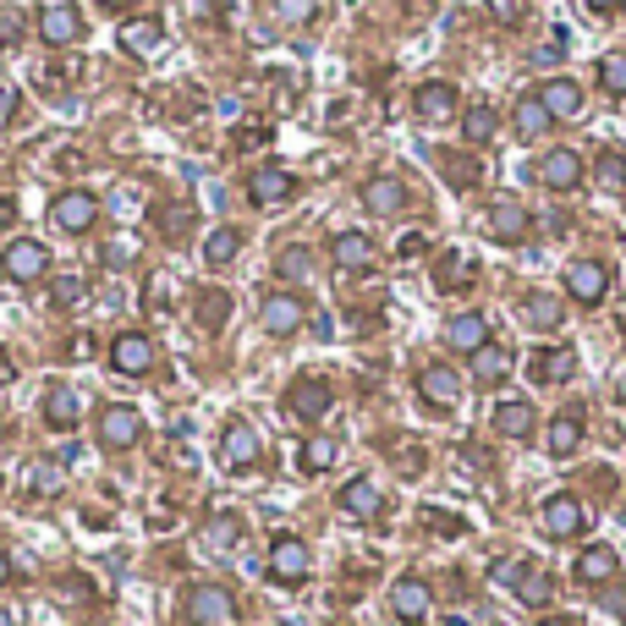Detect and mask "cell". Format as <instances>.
I'll return each instance as SVG.
<instances>
[{
    "mask_svg": "<svg viewBox=\"0 0 626 626\" xmlns=\"http://www.w3.org/2000/svg\"><path fill=\"white\" fill-rule=\"evenodd\" d=\"M0 276L17 281V286H39L50 276V247L39 237H17L7 253H0Z\"/></svg>",
    "mask_w": 626,
    "mask_h": 626,
    "instance_id": "obj_1",
    "label": "cell"
},
{
    "mask_svg": "<svg viewBox=\"0 0 626 626\" xmlns=\"http://www.w3.org/2000/svg\"><path fill=\"white\" fill-rule=\"evenodd\" d=\"M182 610H188V621H193V626H231V621H237V599H231L226 588H215V583L188 588Z\"/></svg>",
    "mask_w": 626,
    "mask_h": 626,
    "instance_id": "obj_2",
    "label": "cell"
},
{
    "mask_svg": "<svg viewBox=\"0 0 626 626\" xmlns=\"http://www.w3.org/2000/svg\"><path fill=\"white\" fill-rule=\"evenodd\" d=\"M566 297L583 303V308H599L610 297V264L599 258H577L572 270H566Z\"/></svg>",
    "mask_w": 626,
    "mask_h": 626,
    "instance_id": "obj_3",
    "label": "cell"
},
{
    "mask_svg": "<svg viewBox=\"0 0 626 626\" xmlns=\"http://www.w3.org/2000/svg\"><path fill=\"white\" fill-rule=\"evenodd\" d=\"M539 527H545V539H577L588 527V506L577 495H550L539 511Z\"/></svg>",
    "mask_w": 626,
    "mask_h": 626,
    "instance_id": "obj_4",
    "label": "cell"
},
{
    "mask_svg": "<svg viewBox=\"0 0 626 626\" xmlns=\"http://www.w3.org/2000/svg\"><path fill=\"white\" fill-rule=\"evenodd\" d=\"M50 220L61 226V231H72V237H82V231H94V220H100V199L94 193H61L55 204H50Z\"/></svg>",
    "mask_w": 626,
    "mask_h": 626,
    "instance_id": "obj_5",
    "label": "cell"
},
{
    "mask_svg": "<svg viewBox=\"0 0 626 626\" xmlns=\"http://www.w3.org/2000/svg\"><path fill=\"white\" fill-rule=\"evenodd\" d=\"M533 170H539V182H545L550 193H572V188L583 182V170H588V165H583V154H577V149H550V154H545L539 165H533Z\"/></svg>",
    "mask_w": 626,
    "mask_h": 626,
    "instance_id": "obj_6",
    "label": "cell"
},
{
    "mask_svg": "<svg viewBox=\"0 0 626 626\" xmlns=\"http://www.w3.org/2000/svg\"><path fill=\"white\" fill-rule=\"evenodd\" d=\"M111 369L116 374H149L154 369V341L143 330H122L111 341Z\"/></svg>",
    "mask_w": 626,
    "mask_h": 626,
    "instance_id": "obj_7",
    "label": "cell"
},
{
    "mask_svg": "<svg viewBox=\"0 0 626 626\" xmlns=\"http://www.w3.org/2000/svg\"><path fill=\"white\" fill-rule=\"evenodd\" d=\"M258 319H264V330H270V335H292V330H303L308 303L297 292H270V297H264V308H258Z\"/></svg>",
    "mask_w": 626,
    "mask_h": 626,
    "instance_id": "obj_8",
    "label": "cell"
},
{
    "mask_svg": "<svg viewBox=\"0 0 626 626\" xmlns=\"http://www.w3.org/2000/svg\"><path fill=\"white\" fill-rule=\"evenodd\" d=\"M391 610H396V621H407V626L429 621V610H434L429 583H423V577H396V583H391Z\"/></svg>",
    "mask_w": 626,
    "mask_h": 626,
    "instance_id": "obj_9",
    "label": "cell"
},
{
    "mask_svg": "<svg viewBox=\"0 0 626 626\" xmlns=\"http://www.w3.org/2000/svg\"><path fill=\"white\" fill-rule=\"evenodd\" d=\"M308 566H314V561H308V545L292 539V533H281V539L270 545V577H276V583H303Z\"/></svg>",
    "mask_w": 626,
    "mask_h": 626,
    "instance_id": "obj_10",
    "label": "cell"
},
{
    "mask_svg": "<svg viewBox=\"0 0 626 626\" xmlns=\"http://www.w3.org/2000/svg\"><path fill=\"white\" fill-rule=\"evenodd\" d=\"M418 391H423L429 407H457V401H462V374H457L451 363H429V369L418 374Z\"/></svg>",
    "mask_w": 626,
    "mask_h": 626,
    "instance_id": "obj_11",
    "label": "cell"
},
{
    "mask_svg": "<svg viewBox=\"0 0 626 626\" xmlns=\"http://www.w3.org/2000/svg\"><path fill=\"white\" fill-rule=\"evenodd\" d=\"M258 457H264V439H258V429L231 423V429H226V439H220V462H226L231 473H242V468H253Z\"/></svg>",
    "mask_w": 626,
    "mask_h": 626,
    "instance_id": "obj_12",
    "label": "cell"
},
{
    "mask_svg": "<svg viewBox=\"0 0 626 626\" xmlns=\"http://www.w3.org/2000/svg\"><path fill=\"white\" fill-rule=\"evenodd\" d=\"M292 193H297V176H292V170H281V165L253 170V182H247V199H253V204H264V209H270V204H286Z\"/></svg>",
    "mask_w": 626,
    "mask_h": 626,
    "instance_id": "obj_13",
    "label": "cell"
},
{
    "mask_svg": "<svg viewBox=\"0 0 626 626\" xmlns=\"http://www.w3.org/2000/svg\"><path fill=\"white\" fill-rule=\"evenodd\" d=\"M39 39L55 44V50L77 44V39H82V12H77V7H50V12H39Z\"/></svg>",
    "mask_w": 626,
    "mask_h": 626,
    "instance_id": "obj_14",
    "label": "cell"
},
{
    "mask_svg": "<svg viewBox=\"0 0 626 626\" xmlns=\"http://www.w3.org/2000/svg\"><path fill=\"white\" fill-rule=\"evenodd\" d=\"M286 407H292L303 423H319V418L335 407V391H330L324 380H297V385H292V396H286Z\"/></svg>",
    "mask_w": 626,
    "mask_h": 626,
    "instance_id": "obj_15",
    "label": "cell"
},
{
    "mask_svg": "<svg viewBox=\"0 0 626 626\" xmlns=\"http://www.w3.org/2000/svg\"><path fill=\"white\" fill-rule=\"evenodd\" d=\"M138 434H143V418H138L132 407H105V412H100V439L111 445V451L138 445Z\"/></svg>",
    "mask_w": 626,
    "mask_h": 626,
    "instance_id": "obj_16",
    "label": "cell"
},
{
    "mask_svg": "<svg viewBox=\"0 0 626 626\" xmlns=\"http://www.w3.org/2000/svg\"><path fill=\"white\" fill-rule=\"evenodd\" d=\"M363 209L369 215H401L407 209V188L396 182V176H369V182H363Z\"/></svg>",
    "mask_w": 626,
    "mask_h": 626,
    "instance_id": "obj_17",
    "label": "cell"
},
{
    "mask_svg": "<svg viewBox=\"0 0 626 626\" xmlns=\"http://www.w3.org/2000/svg\"><path fill=\"white\" fill-rule=\"evenodd\" d=\"M527 226H533V215H527L516 199L489 204V237H495V242H522V237H527Z\"/></svg>",
    "mask_w": 626,
    "mask_h": 626,
    "instance_id": "obj_18",
    "label": "cell"
},
{
    "mask_svg": "<svg viewBox=\"0 0 626 626\" xmlns=\"http://www.w3.org/2000/svg\"><path fill=\"white\" fill-rule=\"evenodd\" d=\"M412 111L423 122H451L457 116V88L451 82H423L418 94H412Z\"/></svg>",
    "mask_w": 626,
    "mask_h": 626,
    "instance_id": "obj_19",
    "label": "cell"
},
{
    "mask_svg": "<svg viewBox=\"0 0 626 626\" xmlns=\"http://www.w3.org/2000/svg\"><path fill=\"white\" fill-rule=\"evenodd\" d=\"M330 258L341 264V270H374V242L363 237V231H341L335 242H330Z\"/></svg>",
    "mask_w": 626,
    "mask_h": 626,
    "instance_id": "obj_20",
    "label": "cell"
},
{
    "mask_svg": "<svg viewBox=\"0 0 626 626\" xmlns=\"http://www.w3.org/2000/svg\"><path fill=\"white\" fill-rule=\"evenodd\" d=\"M577 374V352L572 346H545L539 357H533V380L539 385H566Z\"/></svg>",
    "mask_w": 626,
    "mask_h": 626,
    "instance_id": "obj_21",
    "label": "cell"
},
{
    "mask_svg": "<svg viewBox=\"0 0 626 626\" xmlns=\"http://www.w3.org/2000/svg\"><path fill=\"white\" fill-rule=\"evenodd\" d=\"M545 445H550V457L566 462L577 445H583V412H577V407H572V412H555L550 429H545Z\"/></svg>",
    "mask_w": 626,
    "mask_h": 626,
    "instance_id": "obj_22",
    "label": "cell"
},
{
    "mask_svg": "<svg viewBox=\"0 0 626 626\" xmlns=\"http://www.w3.org/2000/svg\"><path fill=\"white\" fill-rule=\"evenodd\" d=\"M489 423H495V434H506V439H533V429H539V412H533L527 401H500Z\"/></svg>",
    "mask_w": 626,
    "mask_h": 626,
    "instance_id": "obj_23",
    "label": "cell"
},
{
    "mask_svg": "<svg viewBox=\"0 0 626 626\" xmlns=\"http://www.w3.org/2000/svg\"><path fill=\"white\" fill-rule=\"evenodd\" d=\"M341 511H346V516H357V522H369V516H380V511H385V495H380L369 478H352V484L341 489Z\"/></svg>",
    "mask_w": 626,
    "mask_h": 626,
    "instance_id": "obj_24",
    "label": "cell"
},
{
    "mask_svg": "<svg viewBox=\"0 0 626 626\" xmlns=\"http://www.w3.org/2000/svg\"><path fill=\"white\" fill-rule=\"evenodd\" d=\"M511 593H516L527 610H545V604H550V593H555V583H550V572H545V566H527V561H522V572H516Z\"/></svg>",
    "mask_w": 626,
    "mask_h": 626,
    "instance_id": "obj_25",
    "label": "cell"
},
{
    "mask_svg": "<svg viewBox=\"0 0 626 626\" xmlns=\"http://www.w3.org/2000/svg\"><path fill=\"white\" fill-rule=\"evenodd\" d=\"M159 44H165V28L154 23V17H138V23H122V50L127 55H159Z\"/></svg>",
    "mask_w": 626,
    "mask_h": 626,
    "instance_id": "obj_26",
    "label": "cell"
},
{
    "mask_svg": "<svg viewBox=\"0 0 626 626\" xmlns=\"http://www.w3.org/2000/svg\"><path fill=\"white\" fill-rule=\"evenodd\" d=\"M615 566H621V561H615L610 545H588V550L577 555V583H583V588H599V583L615 577Z\"/></svg>",
    "mask_w": 626,
    "mask_h": 626,
    "instance_id": "obj_27",
    "label": "cell"
},
{
    "mask_svg": "<svg viewBox=\"0 0 626 626\" xmlns=\"http://www.w3.org/2000/svg\"><path fill=\"white\" fill-rule=\"evenodd\" d=\"M539 100H545V111L561 122V116H577V111H583V88H577L572 77H550V82L539 88Z\"/></svg>",
    "mask_w": 626,
    "mask_h": 626,
    "instance_id": "obj_28",
    "label": "cell"
},
{
    "mask_svg": "<svg viewBox=\"0 0 626 626\" xmlns=\"http://www.w3.org/2000/svg\"><path fill=\"white\" fill-rule=\"evenodd\" d=\"M445 341H451L457 352H468V357H473L478 346H489V319H484V314H457V319H451V330H445Z\"/></svg>",
    "mask_w": 626,
    "mask_h": 626,
    "instance_id": "obj_29",
    "label": "cell"
},
{
    "mask_svg": "<svg viewBox=\"0 0 626 626\" xmlns=\"http://www.w3.org/2000/svg\"><path fill=\"white\" fill-rule=\"evenodd\" d=\"M434 281H439V292L473 286V281H478V264H473L468 253H439V264H434Z\"/></svg>",
    "mask_w": 626,
    "mask_h": 626,
    "instance_id": "obj_30",
    "label": "cell"
},
{
    "mask_svg": "<svg viewBox=\"0 0 626 626\" xmlns=\"http://www.w3.org/2000/svg\"><path fill=\"white\" fill-rule=\"evenodd\" d=\"M522 319H527L533 330H561L566 308H561V297H550V292H533V297H522Z\"/></svg>",
    "mask_w": 626,
    "mask_h": 626,
    "instance_id": "obj_31",
    "label": "cell"
},
{
    "mask_svg": "<svg viewBox=\"0 0 626 626\" xmlns=\"http://www.w3.org/2000/svg\"><path fill=\"white\" fill-rule=\"evenodd\" d=\"M506 374H511V352H506V346L489 341V346L473 352V380H478V385H500Z\"/></svg>",
    "mask_w": 626,
    "mask_h": 626,
    "instance_id": "obj_32",
    "label": "cell"
},
{
    "mask_svg": "<svg viewBox=\"0 0 626 626\" xmlns=\"http://www.w3.org/2000/svg\"><path fill=\"white\" fill-rule=\"evenodd\" d=\"M77 418H82V396L66 391V385H55V391L44 396V423H50V429H72Z\"/></svg>",
    "mask_w": 626,
    "mask_h": 626,
    "instance_id": "obj_33",
    "label": "cell"
},
{
    "mask_svg": "<svg viewBox=\"0 0 626 626\" xmlns=\"http://www.w3.org/2000/svg\"><path fill=\"white\" fill-rule=\"evenodd\" d=\"M550 122H555V116L545 111V100H539V94H527V100H516V111H511V127H516L522 138H539V132H545Z\"/></svg>",
    "mask_w": 626,
    "mask_h": 626,
    "instance_id": "obj_34",
    "label": "cell"
},
{
    "mask_svg": "<svg viewBox=\"0 0 626 626\" xmlns=\"http://www.w3.org/2000/svg\"><path fill=\"white\" fill-rule=\"evenodd\" d=\"M297 462H303V473H324V468H335V439H330V434H314V439H303Z\"/></svg>",
    "mask_w": 626,
    "mask_h": 626,
    "instance_id": "obj_35",
    "label": "cell"
},
{
    "mask_svg": "<svg viewBox=\"0 0 626 626\" xmlns=\"http://www.w3.org/2000/svg\"><path fill=\"white\" fill-rule=\"evenodd\" d=\"M237 253H242V237H237L231 226H220V231L204 237V258H209V264H237Z\"/></svg>",
    "mask_w": 626,
    "mask_h": 626,
    "instance_id": "obj_36",
    "label": "cell"
},
{
    "mask_svg": "<svg viewBox=\"0 0 626 626\" xmlns=\"http://www.w3.org/2000/svg\"><path fill=\"white\" fill-rule=\"evenodd\" d=\"M237 533H242V522H237L231 511H220V516L204 527V550H215V555H220V550H231V545H237Z\"/></svg>",
    "mask_w": 626,
    "mask_h": 626,
    "instance_id": "obj_37",
    "label": "cell"
},
{
    "mask_svg": "<svg viewBox=\"0 0 626 626\" xmlns=\"http://www.w3.org/2000/svg\"><path fill=\"white\" fill-rule=\"evenodd\" d=\"M495 127H500V116H495L489 105H473V111L462 116V138H468V143H489Z\"/></svg>",
    "mask_w": 626,
    "mask_h": 626,
    "instance_id": "obj_38",
    "label": "cell"
},
{
    "mask_svg": "<svg viewBox=\"0 0 626 626\" xmlns=\"http://www.w3.org/2000/svg\"><path fill=\"white\" fill-rule=\"evenodd\" d=\"M226 319H231V292H204V297H199V324H204V330H220Z\"/></svg>",
    "mask_w": 626,
    "mask_h": 626,
    "instance_id": "obj_39",
    "label": "cell"
},
{
    "mask_svg": "<svg viewBox=\"0 0 626 626\" xmlns=\"http://www.w3.org/2000/svg\"><path fill=\"white\" fill-rule=\"evenodd\" d=\"M599 82L610 88V94H626V50H610L599 61Z\"/></svg>",
    "mask_w": 626,
    "mask_h": 626,
    "instance_id": "obj_40",
    "label": "cell"
},
{
    "mask_svg": "<svg viewBox=\"0 0 626 626\" xmlns=\"http://www.w3.org/2000/svg\"><path fill=\"white\" fill-rule=\"evenodd\" d=\"M276 270H281V281H308L314 258H308V247H286V253L276 258Z\"/></svg>",
    "mask_w": 626,
    "mask_h": 626,
    "instance_id": "obj_41",
    "label": "cell"
},
{
    "mask_svg": "<svg viewBox=\"0 0 626 626\" xmlns=\"http://www.w3.org/2000/svg\"><path fill=\"white\" fill-rule=\"evenodd\" d=\"M28 484H34V495H61V484H66V468H61V462H39V468L28 473Z\"/></svg>",
    "mask_w": 626,
    "mask_h": 626,
    "instance_id": "obj_42",
    "label": "cell"
},
{
    "mask_svg": "<svg viewBox=\"0 0 626 626\" xmlns=\"http://www.w3.org/2000/svg\"><path fill=\"white\" fill-rule=\"evenodd\" d=\"M593 170H599V182H604V188H626V154H621V149H604Z\"/></svg>",
    "mask_w": 626,
    "mask_h": 626,
    "instance_id": "obj_43",
    "label": "cell"
},
{
    "mask_svg": "<svg viewBox=\"0 0 626 626\" xmlns=\"http://www.w3.org/2000/svg\"><path fill=\"white\" fill-rule=\"evenodd\" d=\"M270 12L286 23V28H303L314 17V0H270Z\"/></svg>",
    "mask_w": 626,
    "mask_h": 626,
    "instance_id": "obj_44",
    "label": "cell"
},
{
    "mask_svg": "<svg viewBox=\"0 0 626 626\" xmlns=\"http://www.w3.org/2000/svg\"><path fill=\"white\" fill-rule=\"evenodd\" d=\"M445 182H451V188H478V165L473 159H445Z\"/></svg>",
    "mask_w": 626,
    "mask_h": 626,
    "instance_id": "obj_45",
    "label": "cell"
},
{
    "mask_svg": "<svg viewBox=\"0 0 626 626\" xmlns=\"http://www.w3.org/2000/svg\"><path fill=\"white\" fill-rule=\"evenodd\" d=\"M77 297H82V281H77V276H55V281H50V303H55V308H72Z\"/></svg>",
    "mask_w": 626,
    "mask_h": 626,
    "instance_id": "obj_46",
    "label": "cell"
},
{
    "mask_svg": "<svg viewBox=\"0 0 626 626\" xmlns=\"http://www.w3.org/2000/svg\"><path fill=\"white\" fill-rule=\"evenodd\" d=\"M165 297H170V276H165V270H154V276H149V286H143V303H149V308H170Z\"/></svg>",
    "mask_w": 626,
    "mask_h": 626,
    "instance_id": "obj_47",
    "label": "cell"
},
{
    "mask_svg": "<svg viewBox=\"0 0 626 626\" xmlns=\"http://www.w3.org/2000/svg\"><path fill=\"white\" fill-rule=\"evenodd\" d=\"M23 39V12H0V44H17Z\"/></svg>",
    "mask_w": 626,
    "mask_h": 626,
    "instance_id": "obj_48",
    "label": "cell"
},
{
    "mask_svg": "<svg viewBox=\"0 0 626 626\" xmlns=\"http://www.w3.org/2000/svg\"><path fill=\"white\" fill-rule=\"evenodd\" d=\"M516 572H522V561H495V572H489V577H495L500 588H511V583H516Z\"/></svg>",
    "mask_w": 626,
    "mask_h": 626,
    "instance_id": "obj_49",
    "label": "cell"
},
{
    "mask_svg": "<svg viewBox=\"0 0 626 626\" xmlns=\"http://www.w3.org/2000/svg\"><path fill=\"white\" fill-rule=\"evenodd\" d=\"M418 253H429V242L412 231V237H401V258H418Z\"/></svg>",
    "mask_w": 626,
    "mask_h": 626,
    "instance_id": "obj_50",
    "label": "cell"
},
{
    "mask_svg": "<svg viewBox=\"0 0 626 626\" xmlns=\"http://www.w3.org/2000/svg\"><path fill=\"white\" fill-rule=\"evenodd\" d=\"M429 522H434L439 533H462V522H457V516H445V511H429Z\"/></svg>",
    "mask_w": 626,
    "mask_h": 626,
    "instance_id": "obj_51",
    "label": "cell"
},
{
    "mask_svg": "<svg viewBox=\"0 0 626 626\" xmlns=\"http://www.w3.org/2000/svg\"><path fill=\"white\" fill-rule=\"evenodd\" d=\"M495 12H500L506 23H516V17H522V0H495Z\"/></svg>",
    "mask_w": 626,
    "mask_h": 626,
    "instance_id": "obj_52",
    "label": "cell"
},
{
    "mask_svg": "<svg viewBox=\"0 0 626 626\" xmlns=\"http://www.w3.org/2000/svg\"><path fill=\"white\" fill-rule=\"evenodd\" d=\"M17 111V94H12V82H0V116H12Z\"/></svg>",
    "mask_w": 626,
    "mask_h": 626,
    "instance_id": "obj_53",
    "label": "cell"
},
{
    "mask_svg": "<svg viewBox=\"0 0 626 626\" xmlns=\"http://www.w3.org/2000/svg\"><path fill=\"white\" fill-rule=\"evenodd\" d=\"M12 220H17V204H12V199H7V193H0V231H7V226H12Z\"/></svg>",
    "mask_w": 626,
    "mask_h": 626,
    "instance_id": "obj_54",
    "label": "cell"
},
{
    "mask_svg": "<svg viewBox=\"0 0 626 626\" xmlns=\"http://www.w3.org/2000/svg\"><path fill=\"white\" fill-rule=\"evenodd\" d=\"M12 577V555H7V545H0V583Z\"/></svg>",
    "mask_w": 626,
    "mask_h": 626,
    "instance_id": "obj_55",
    "label": "cell"
},
{
    "mask_svg": "<svg viewBox=\"0 0 626 626\" xmlns=\"http://www.w3.org/2000/svg\"><path fill=\"white\" fill-rule=\"evenodd\" d=\"M621 0H588V12H615Z\"/></svg>",
    "mask_w": 626,
    "mask_h": 626,
    "instance_id": "obj_56",
    "label": "cell"
},
{
    "mask_svg": "<svg viewBox=\"0 0 626 626\" xmlns=\"http://www.w3.org/2000/svg\"><path fill=\"white\" fill-rule=\"evenodd\" d=\"M12 374H17V369H12V357H0V385H7Z\"/></svg>",
    "mask_w": 626,
    "mask_h": 626,
    "instance_id": "obj_57",
    "label": "cell"
},
{
    "mask_svg": "<svg viewBox=\"0 0 626 626\" xmlns=\"http://www.w3.org/2000/svg\"><path fill=\"white\" fill-rule=\"evenodd\" d=\"M539 626H577V621H566V615H545Z\"/></svg>",
    "mask_w": 626,
    "mask_h": 626,
    "instance_id": "obj_58",
    "label": "cell"
},
{
    "mask_svg": "<svg viewBox=\"0 0 626 626\" xmlns=\"http://www.w3.org/2000/svg\"><path fill=\"white\" fill-rule=\"evenodd\" d=\"M0 626H17V615H12V610H0Z\"/></svg>",
    "mask_w": 626,
    "mask_h": 626,
    "instance_id": "obj_59",
    "label": "cell"
},
{
    "mask_svg": "<svg viewBox=\"0 0 626 626\" xmlns=\"http://www.w3.org/2000/svg\"><path fill=\"white\" fill-rule=\"evenodd\" d=\"M615 396H621V401H626V374H621V380H615Z\"/></svg>",
    "mask_w": 626,
    "mask_h": 626,
    "instance_id": "obj_60",
    "label": "cell"
}]
</instances>
